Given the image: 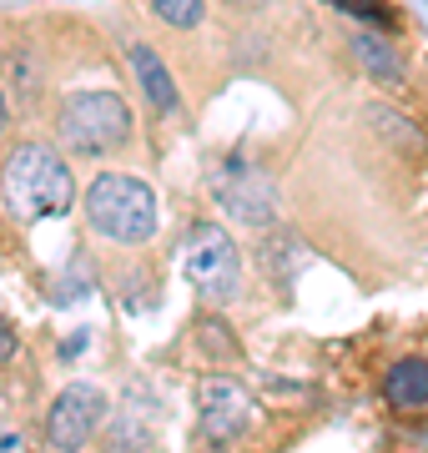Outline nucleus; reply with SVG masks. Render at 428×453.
<instances>
[{"label": "nucleus", "instance_id": "f257e3e1", "mask_svg": "<svg viewBox=\"0 0 428 453\" xmlns=\"http://www.w3.org/2000/svg\"><path fill=\"white\" fill-rule=\"evenodd\" d=\"M0 192H5V207L16 211L20 222H46V217L71 211L76 181H71V166L56 146L20 142L0 166Z\"/></svg>", "mask_w": 428, "mask_h": 453}, {"label": "nucleus", "instance_id": "f03ea898", "mask_svg": "<svg viewBox=\"0 0 428 453\" xmlns=\"http://www.w3.org/2000/svg\"><path fill=\"white\" fill-rule=\"evenodd\" d=\"M86 222L101 242L116 247H141L157 237V222H162V207H157V192H151L141 177H126V172H101L91 187H86Z\"/></svg>", "mask_w": 428, "mask_h": 453}, {"label": "nucleus", "instance_id": "7ed1b4c3", "mask_svg": "<svg viewBox=\"0 0 428 453\" xmlns=\"http://www.w3.org/2000/svg\"><path fill=\"white\" fill-rule=\"evenodd\" d=\"M132 106L121 91H71L56 111V142L66 146L71 157H106V151H121L132 142Z\"/></svg>", "mask_w": 428, "mask_h": 453}, {"label": "nucleus", "instance_id": "20e7f679", "mask_svg": "<svg viewBox=\"0 0 428 453\" xmlns=\"http://www.w3.org/2000/svg\"><path fill=\"white\" fill-rule=\"evenodd\" d=\"M181 277L207 303H232L242 292V252L217 222H197L181 242Z\"/></svg>", "mask_w": 428, "mask_h": 453}, {"label": "nucleus", "instance_id": "39448f33", "mask_svg": "<svg viewBox=\"0 0 428 453\" xmlns=\"http://www.w3.org/2000/svg\"><path fill=\"white\" fill-rule=\"evenodd\" d=\"M101 418H106V393L96 383H71L46 413V443L56 453H81L96 438Z\"/></svg>", "mask_w": 428, "mask_h": 453}, {"label": "nucleus", "instance_id": "423d86ee", "mask_svg": "<svg viewBox=\"0 0 428 453\" xmlns=\"http://www.w3.org/2000/svg\"><path fill=\"white\" fill-rule=\"evenodd\" d=\"M212 196L222 202V211H232L242 226H267L278 211V187L267 172H257L252 162H222L212 177Z\"/></svg>", "mask_w": 428, "mask_h": 453}, {"label": "nucleus", "instance_id": "0eeeda50", "mask_svg": "<svg viewBox=\"0 0 428 453\" xmlns=\"http://www.w3.org/2000/svg\"><path fill=\"white\" fill-rule=\"evenodd\" d=\"M252 418V403L242 383H232V378H207L197 393V428H202V443L207 449H227L232 438L248 428Z\"/></svg>", "mask_w": 428, "mask_h": 453}, {"label": "nucleus", "instance_id": "6e6552de", "mask_svg": "<svg viewBox=\"0 0 428 453\" xmlns=\"http://www.w3.org/2000/svg\"><path fill=\"white\" fill-rule=\"evenodd\" d=\"M132 71H136L141 96L151 101V111L157 116H177L181 96H177V81H172V71H166L162 56H157L151 46H132Z\"/></svg>", "mask_w": 428, "mask_h": 453}, {"label": "nucleus", "instance_id": "1a4fd4ad", "mask_svg": "<svg viewBox=\"0 0 428 453\" xmlns=\"http://www.w3.org/2000/svg\"><path fill=\"white\" fill-rule=\"evenodd\" d=\"M383 393H388V403L394 408H424L428 403V363L424 357H403L388 368L383 378Z\"/></svg>", "mask_w": 428, "mask_h": 453}, {"label": "nucleus", "instance_id": "9d476101", "mask_svg": "<svg viewBox=\"0 0 428 453\" xmlns=\"http://www.w3.org/2000/svg\"><path fill=\"white\" fill-rule=\"evenodd\" d=\"M353 56L363 61V71H368L373 81H383V86H403V61H398V50L388 46L383 35L358 31V35H353Z\"/></svg>", "mask_w": 428, "mask_h": 453}, {"label": "nucleus", "instance_id": "9b49d317", "mask_svg": "<svg viewBox=\"0 0 428 453\" xmlns=\"http://www.w3.org/2000/svg\"><path fill=\"white\" fill-rule=\"evenodd\" d=\"M147 11L172 31H197L207 20V0H147Z\"/></svg>", "mask_w": 428, "mask_h": 453}, {"label": "nucleus", "instance_id": "f8f14e48", "mask_svg": "<svg viewBox=\"0 0 428 453\" xmlns=\"http://www.w3.org/2000/svg\"><path fill=\"white\" fill-rule=\"evenodd\" d=\"M328 5H338L343 16H353L358 26H373V31H398V11L388 5V0H328Z\"/></svg>", "mask_w": 428, "mask_h": 453}, {"label": "nucleus", "instance_id": "ddd939ff", "mask_svg": "<svg viewBox=\"0 0 428 453\" xmlns=\"http://www.w3.org/2000/svg\"><path fill=\"white\" fill-rule=\"evenodd\" d=\"M16 348H20L16 327H11V323H5V318H0V363H11V357H16Z\"/></svg>", "mask_w": 428, "mask_h": 453}, {"label": "nucleus", "instance_id": "4468645a", "mask_svg": "<svg viewBox=\"0 0 428 453\" xmlns=\"http://www.w3.org/2000/svg\"><path fill=\"white\" fill-rule=\"evenodd\" d=\"M11 131V96H5V86H0V136Z\"/></svg>", "mask_w": 428, "mask_h": 453}, {"label": "nucleus", "instance_id": "2eb2a0df", "mask_svg": "<svg viewBox=\"0 0 428 453\" xmlns=\"http://www.w3.org/2000/svg\"><path fill=\"white\" fill-rule=\"evenodd\" d=\"M248 5H263V0H248Z\"/></svg>", "mask_w": 428, "mask_h": 453}]
</instances>
